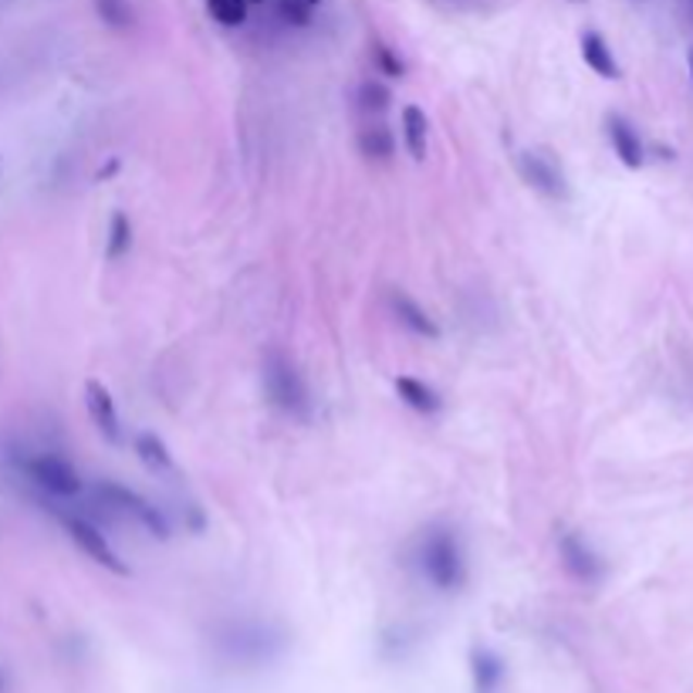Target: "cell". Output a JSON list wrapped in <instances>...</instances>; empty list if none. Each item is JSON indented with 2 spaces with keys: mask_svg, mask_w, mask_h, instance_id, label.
I'll return each mask as SVG.
<instances>
[{
  "mask_svg": "<svg viewBox=\"0 0 693 693\" xmlns=\"http://www.w3.org/2000/svg\"><path fill=\"white\" fill-rule=\"evenodd\" d=\"M420 569L440 592H457L467 582V558L450 528H433L420 542Z\"/></svg>",
  "mask_w": 693,
  "mask_h": 693,
  "instance_id": "cell-1",
  "label": "cell"
},
{
  "mask_svg": "<svg viewBox=\"0 0 693 693\" xmlns=\"http://www.w3.org/2000/svg\"><path fill=\"white\" fill-rule=\"evenodd\" d=\"M264 386H268V396L274 399L277 409H285V413H292V417H308L305 380H301V372L295 369V362L285 352H277V349L268 352V359H264Z\"/></svg>",
  "mask_w": 693,
  "mask_h": 693,
  "instance_id": "cell-2",
  "label": "cell"
},
{
  "mask_svg": "<svg viewBox=\"0 0 693 693\" xmlns=\"http://www.w3.org/2000/svg\"><path fill=\"white\" fill-rule=\"evenodd\" d=\"M27 478L35 481L41 491L58 494V497H75L82 491V474L58 454H35L24 460Z\"/></svg>",
  "mask_w": 693,
  "mask_h": 693,
  "instance_id": "cell-3",
  "label": "cell"
},
{
  "mask_svg": "<svg viewBox=\"0 0 693 693\" xmlns=\"http://www.w3.org/2000/svg\"><path fill=\"white\" fill-rule=\"evenodd\" d=\"M65 521V531H69V539L91 558V561H99L102 569H109L112 576H119V579H125L129 576V565H125L119 555H115V548L106 542V534L91 524V521H85V518H75V515H65L61 518Z\"/></svg>",
  "mask_w": 693,
  "mask_h": 693,
  "instance_id": "cell-4",
  "label": "cell"
},
{
  "mask_svg": "<svg viewBox=\"0 0 693 693\" xmlns=\"http://www.w3.org/2000/svg\"><path fill=\"white\" fill-rule=\"evenodd\" d=\"M99 497L102 500H109L112 508H119V511H125V515H133L146 531H152L156 539H170V524H166V518H163V511L160 508H152V504L146 500V497H139L136 491H129V487H122V484H115V481H102L99 487Z\"/></svg>",
  "mask_w": 693,
  "mask_h": 693,
  "instance_id": "cell-5",
  "label": "cell"
},
{
  "mask_svg": "<svg viewBox=\"0 0 693 693\" xmlns=\"http://www.w3.org/2000/svg\"><path fill=\"white\" fill-rule=\"evenodd\" d=\"M558 552H561V565L569 569L572 579L579 582H598L603 579V558H598L579 534H561L558 539Z\"/></svg>",
  "mask_w": 693,
  "mask_h": 693,
  "instance_id": "cell-6",
  "label": "cell"
},
{
  "mask_svg": "<svg viewBox=\"0 0 693 693\" xmlns=\"http://www.w3.org/2000/svg\"><path fill=\"white\" fill-rule=\"evenodd\" d=\"M85 406H88L91 423H96V430L109 440V444H122L119 413H115V399H112L109 386H102L99 380H88L85 383Z\"/></svg>",
  "mask_w": 693,
  "mask_h": 693,
  "instance_id": "cell-7",
  "label": "cell"
},
{
  "mask_svg": "<svg viewBox=\"0 0 693 693\" xmlns=\"http://www.w3.org/2000/svg\"><path fill=\"white\" fill-rule=\"evenodd\" d=\"M467 667H470V686H474V693H500L504 690L508 667H504V659L491 646L470 649Z\"/></svg>",
  "mask_w": 693,
  "mask_h": 693,
  "instance_id": "cell-8",
  "label": "cell"
},
{
  "mask_svg": "<svg viewBox=\"0 0 693 693\" xmlns=\"http://www.w3.org/2000/svg\"><path fill=\"white\" fill-rule=\"evenodd\" d=\"M518 170H521L524 183H531L534 190H542L545 197H555V200L565 197V176L555 166V160H548V156H542V152H521Z\"/></svg>",
  "mask_w": 693,
  "mask_h": 693,
  "instance_id": "cell-9",
  "label": "cell"
},
{
  "mask_svg": "<svg viewBox=\"0 0 693 693\" xmlns=\"http://www.w3.org/2000/svg\"><path fill=\"white\" fill-rule=\"evenodd\" d=\"M606 129H609V143L619 156V163L629 166V170H640L643 166V139L633 129V122L622 119V115H609Z\"/></svg>",
  "mask_w": 693,
  "mask_h": 693,
  "instance_id": "cell-10",
  "label": "cell"
},
{
  "mask_svg": "<svg viewBox=\"0 0 693 693\" xmlns=\"http://www.w3.org/2000/svg\"><path fill=\"white\" fill-rule=\"evenodd\" d=\"M389 308L396 311V319L409 329V332H417L423 338H440V325L426 314V308H420L409 295L403 292H389Z\"/></svg>",
  "mask_w": 693,
  "mask_h": 693,
  "instance_id": "cell-11",
  "label": "cell"
},
{
  "mask_svg": "<svg viewBox=\"0 0 693 693\" xmlns=\"http://www.w3.org/2000/svg\"><path fill=\"white\" fill-rule=\"evenodd\" d=\"M582 61L603 78H619V61L609 48V41L598 30H585L582 35Z\"/></svg>",
  "mask_w": 693,
  "mask_h": 693,
  "instance_id": "cell-12",
  "label": "cell"
},
{
  "mask_svg": "<svg viewBox=\"0 0 693 693\" xmlns=\"http://www.w3.org/2000/svg\"><path fill=\"white\" fill-rule=\"evenodd\" d=\"M396 393L399 399L409 406V409H417V413H440V406H444V399H440V393L433 386H426L423 380H413V375H399L396 380Z\"/></svg>",
  "mask_w": 693,
  "mask_h": 693,
  "instance_id": "cell-13",
  "label": "cell"
},
{
  "mask_svg": "<svg viewBox=\"0 0 693 693\" xmlns=\"http://www.w3.org/2000/svg\"><path fill=\"white\" fill-rule=\"evenodd\" d=\"M399 122H403V143H406L409 156H413L417 163H423L426 160V136H430L426 112L420 106H406Z\"/></svg>",
  "mask_w": 693,
  "mask_h": 693,
  "instance_id": "cell-14",
  "label": "cell"
},
{
  "mask_svg": "<svg viewBox=\"0 0 693 693\" xmlns=\"http://www.w3.org/2000/svg\"><path fill=\"white\" fill-rule=\"evenodd\" d=\"M359 149H362L366 160H389V156L396 152V139L380 119H369L359 129Z\"/></svg>",
  "mask_w": 693,
  "mask_h": 693,
  "instance_id": "cell-15",
  "label": "cell"
},
{
  "mask_svg": "<svg viewBox=\"0 0 693 693\" xmlns=\"http://www.w3.org/2000/svg\"><path fill=\"white\" fill-rule=\"evenodd\" d=\"M136 457L149 467V470H170L173 457L166 450V444L156 433H139L136 436Z\"/></svg>",
  "mask_w": 693,
  "mask_h": 693,
  "instance_id": "cell-16",
  "label": "cell"
},
{
  "mask_svg": "<svg viewBox=\"0 0 693 693\" xmlns=\"http://www.w3.org/2000/svg\"><path fill=\"white\" fill-rule=\"evenodd\" d=\"M129 247H133V220L119 210V213H112V224H109L106 255H109V261H119V258L129 255Z\"/></svg>",
  "mask_w": 693,
  "mask_h": 693,
  "instance_id": "cell-17",
  "label": "cell"
},
{
  "mask_svg": "<svg viewBox=\"0 0 693 693\" xmlns=\"http://www.w3.org/2000/svg\"><path fill=\"white\" fill-rule=\"evenodd\" d=\"M359 109L369 119H380L389 109V88L380 85V82H362V88H359Z\"/></svg>",
  "mask_w": 693,
  "mask_h": 693,
  "instance_id": "cell-18",
  "label": "cell"
},
{
  "mask_svg": "<svg viewBox=\"0 0 693 693\" xmlns=\"http://www.w3.org/2000/svg\"><path fill=\"white\" fill-rule=\"evenodd\" d=\"M96 11H99V17H102L109 27H115V30L133 27V21H136L129 0H96Z\"/></svg>",
  "mask_w": 693,
  "mask_h": 693,
  "instance_id": "cell-19",
  "label": "cell"
},
{
  "mask_svg": "<svg viewBox=\"0 0 693 693\" xmlns=\"http://www.w3.org/2000/svg\"><path fill=\"white\" fill-rule=\"evenodd\" d=\"M207 11L224 27H240L247 21V0H207Z\"/></svg>",
  "mask_w": 693,
  "mask_h": 693,
  "instance_id": "cell-20",
  "label": "cell"
},
{
  "mask_svg": "<svg viewBox=\"0 0 693 693\" xmlns=\"http://www.w3.org/2000/svg\"><path fill=\"white\" fill-rule=\"evenodd\" d=\"M372 58H375V65H380L383 75H389V78H399L403 75V61L386 45H372Z\"/></svg>",
  "mask_w": 693,
  "mask_h": 693,
  "instance_id": "cell-21",
  "label": "cell"
},
{
  "mask_svg": "<svg viewBox=\"0 0 693 693\" xmlns=\"http://www.w3.org/2000/svg\"><path fill=\"white\" fill-rule=\"evenodd\" d=\"M281 17H285L288 24L305 27L311 21V4H305V0H281Z\"/></svg>",
  "mask_w": 693,
  "mask_h": 693,
  "instance_id": "cell-22",
  "label": "cell"
},
{
  "mask_svg": "<svg viewBox=\"0 0 693 693\" xmlns=\"http://www.w3.org/2000/svg\"><path fill=\"white\" fill-rule=\"evenodd\" d=\"M686 65H690V78H693V48H690V58H686Z\"/></svg>",
  "mask_w": 693,
  "mask_h": 693,
  "instance_id": "cell-23",
  "label": "cell"
},
{
  "mask_svg": "<svg viewBox=\"0 0 693 693\" xmlns=\"http://www.w3.org/2000/svg\"><path fill=\"white\" fill-rule=\"evenodd\" d=\"M305 4H311V8H314V4H322V0H305Z\"/></svg>",
  "mask_w": 693,
  "mask_h": 693,
  "instance_id": "cell-24",
  "label": "cell"
},
{
  "mask_svg": "<svg viewBox=\"0 0 693 693\" xmlns=\"http://www.w3.org/2000/svg\"><path fill=\"white\" fill-rule=\"evenodd\" d=\"M247 4H261V0H247Z\"/></svg>",
  "mask_w": 693,
  "mask_h": 693,
  "instance_id": "cell-25",
  "label": "cell"
}]
</instances>
